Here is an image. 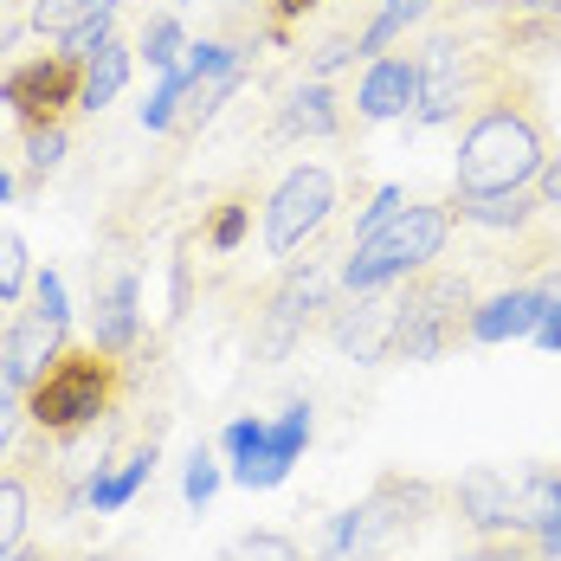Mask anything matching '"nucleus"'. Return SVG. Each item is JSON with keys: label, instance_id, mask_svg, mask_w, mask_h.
<instances>
[{"label": "nucleus", "instance_id": "39448f33", "mask_svg": "<svg viewBox=\"0 0 561 561\" xmlns=\"http://www.w3.org/2000/svg\"><path fill=\"white\" fill-rule=\"evenodd\" d=\"M439 497H446L439 484L407 478V471H388V478H375V491H368V497L336 523V549H355L362 561L393 556L400 542H413V536H420V523L439 510Z\"/></svg>", "mask_w": 561, "mask_h": 561}, {"label": "nucleus", "instance_id": "a211bd4d", "mask_svg": "<svg viewBox=\"0 0 561 561\" xmlns=\"http://www.w3.org/2000/svg\"><path fill=\"white\" fill-rule=\"evenodd\" d=\"M278 136H342V104L323 78H304L278 104Z\"/></svg>", "mask_w": 561, "mask_h": 561}, {"label": "nucleus", "instance_id": "ea45409f", "mask_svg": "<svg viewBox=\"0 0 561 561\" xmlns=\"http://www.w3.org/2000/svg\"><path fill=\"white\" fill-rule=\"evenodd\" d=\"M13 201V174H7V156H0V207Z\"/></svg>", "mask_w": 561, "mask_h": 561}, {"label": "nucleus", "instance_id": "f03ea898", "mask_svg": "<svg viewBox=\"0 0 561 561\" xmlns=\"http://www.w3.org/2000/svg\"><path fill=\"white\" fill-rule=\"evenodd\" d=\"M129 393H136V348L116 355L98 342H65L46 362V375L26 388V433L46 446L84 439V433L111 426L129 407Z\"/></svg>", "mask_w": 561, "mask_h": 561}, {"label": "nucleus", "instance_id": "0eeeda50", "mask_svg": "<svg viewBox=\"0 0 561 561\" xmlns=\"http://www.w3.org/2000/svg\"><path fill=\"white\" fill-rule=\"evenodd\" d=\"M84 53H33L0 71V104L20 116V129H71V116L84 111Z\"/></svg>", "mask_w": 561, "mask_h": 561}, {"label": "nucleus", "instance_id": "473e14b6", "mask_svg": "<svg viewBox=\"0 0 561 561\" xmlns=\"http://www.w3.org/2000/svg\"><path fill=\"white\" fill-rule=\"evenodd\" d=\"M259 446H265V420H232V426H226V451H232V465H245Z\"/></svg>", "mask_w": 561, "mask_h": 561}, {"label": "nucleus", "instance_id": "72a5a7b5", "mask_svg": "<svg viewBox=\"0 0 561 561\" xmlns=\"http://www.w3.org/2000/svg\"><path fill=\"white\" fill-rule=\"evenodd\" d=\"M33 304H46L53 317L71 323V304H65V278H58V272H33Z\"/></svg>", "mask_w": 561, "mask_h": 561}, {"label": "nucleus", "instance_id": "9d476101", "mask_svg": "<svg viewBox=\"0 0 561 561\" xmlns=\"http://www.w3.org/2000/svg\"><path fill=\"white\" fill-rule=\"evenodd\" d=\"M393 323H400V284H375V290H348V304L330 310V342L355 362H388L393 355Z\"/></svg>", "mask_w": 561, "mask_h": 561}, {"label": "nucleus", "instance_id": "f704fd0d", "mask_svg": "<svg viewBox=\"0 0 561 561\" xmlns=\"http://www.w3.org/2000/svg\"><path fill=\"white\" fill-rule=\"evenodd\" d=\"M323 0H272V39H284V26L290 20H304V13H317Z\"/></svg>", "mask_w": 561, "mask_h": 561}, {"label": "nucleus", "instance_id": "a19ab883", "mask_svg": "<svg viewBox=\"0 0 561 561\" xmlns=\"http://www.w3.org/2000/svg\"><path fill=\"white\" fill-rule=\"evenodd\" d=\"M7 317H13V304H0V330H7Z\"/></svg>", "mask_w": 561, "mask_h": 561}, {"label": "nucleus", "instance_id": "c85d7f7f", "mask_svg": "<svg viewBox=\"0 0 561 561\" xmlns=\"http://www.w3.org/2000/svg\"><path fill=\"white\" fill-rule=\"evenodd\" d=\"M33 284V265H26V245H20V232H7L0 226V304H20V290Z\"/></svg>", "mask_w": 561, "mask_h": 561}, {"label": "nucleus", "instance_id": "9b49d317", "mask_svg": "<svg viewBox=\"0 0 561 561\" xmlns=\"http://www.w3.org/2000/svg\"><path fill=\"white\" fill-rule=\"evenodd\" d=\"M65 342H71V323H65V317H53L46 304H13V317H7V330H0V362L33 388Z\"/></svg>", "mask_w": 561, "mask_h": 561}, {"label": "nucleus", "instance_id": "f3484780", "mask_svg": "<svg viewBox=\"0 0 561 561\" xmlns=\"http://www.w3.org/2000/svg\"><path fill=\"white\" fill-rule=\"evenodd\" d=\"M149 478H156V433H142V439H129V446L116 451V465L84 491V504L98 510V516H111V510H123Z\"/></svg>", "mask_w": 561, "mask_h": 561}, {"label": "nucleus", "instance_id": "6ab92c4d", "mask_svg": "<svg viewBox=\"0 0 561 561\" xmlns=\"http://www.w3.org/2000/svg\"><path fill=\"white\" fill-rule=\"evenodd\" d=\"M129 65H136V53H129V46L111 33V39L91 53V71H84V111H104V104H116V98H123Z\"/></svg>", "mask_w": 561, "mask_h": 561}, {"label": "nucleus", "instance_id": "c756f323", "mask_svg": "<svg viewBox=\"0 0 561 561\" xmlns=\"http://www.w3.org/2000/svg\"><path fill=\"white\" fill-rule=\"evenodd\" d=\"M220 561H304L297 556V542L290 536H272V529H259V536H239Z\"/></svg>", "mask_w": 561, "mask_h": 561}, {"label": "nucleus", "instance_id": "393cba45", "mask_svg": "<svg viewBox=\"0 0 561 561\" xmlns=\"http://www.w3.org/2000/svg\"><path fill=\"white\" fill-rule=\"evenodd\" d=\"M20 433H26V381H20V375L0 362V465L13 458Z\"/></svg>", "mask_w": 561, "mask_h": 561}, {"label": "nucleus", "instance_id": "cd10ccee", "mask_svg": "<svg viewBox=\"0 0 561 561\" xmlns=\"http://www.w3.org/2000/svg\"><path fill=\"white\" fill-rule=\"evenodd\" d=\"M181 98H187V71L174 65V71H162L156 98L142 104V123H149V129H174V123H181Z\"/></svg>", "mask_w": 561, "mask_h": 561}, {"label": "nucleus", "instance_id": "1a4fd4ad", "mask_svg": "<svg viewBox=\"0 0 561 561\" xmlns=\"http://www.w3.org/2000/svg\"><path fill=\"white\" fill-rule=\"evenodd\" d=\"M336 214V174L330 169H290L265 201V252H297L304 239H317Z\"/></svg>", "mask_w": 561, "mask_h": 561}, {"label": "nucleus", "instance_id": "423d86ee", "mask_svg": "<svg viewBox=\"0 0 561 561\" xmlns=\"http://www.w3.org/2000/svg\"><path fill=\"white\" fill-rule=\"evenodd\" d=\"M413 65H420V104H413V116L420 123H458L484 98V84L510 65V53H478L465 33H433Z\"/></svg>", "mask_w": 561, "mask_h": 561}, {"label": "nucleus", "instance_id": "e433bc0d", "mask_svg": "<svg viewBox=\"0 0 561 561\" xmlns=\"http://www.w3.org/2000/svg\"><path fill=\"white\" fill-rule=\"evenodd\" d=\"M536 201L542 207H561V156H549V169L536 174Z\"/></svg>", "mask_w": 561, "mask_h": 561}, {"label": "nucleus", "instance_id": "6e6552de", "mask_svg": "<svg viewBox=\"0 0 561 561\" xmlns=\"http://www.w3.org/2000/svg\"><path fill=\"white\" fill-rule=\"evenodd\" d=\"M317 310H330V272H317V265L304 259V265H290L278 278V290H265L252 355H259V362H284V355L304 342V330L317 323Z\"/></svg>", "mask_w": 561, "mask_h": 561}, {"label": "nucleus", "instance_id": "20e7f679", "mask_svg": "<svg viewBox=\"0 0 561 561\" xmlns=\"http://www.w3.org/2000/svg\"><path fill=\"white\" fill-rule=\"evenodd\" d=\"M471 278L465 272H413L400 278V323H393V355L388 362H439L458 342H471Z\"/></svg>", "mask_w": 561, "mask_h": 561}, {"label": "nucleus", "instance_id": "bb28decb", "mask_svg": "<svg viewBox=\"0 0 561 561\" xmlns=\"http://www.w3.org/2000/svg\"><path fill=\"white\" fill-rule=\"evenodd\" d=\"M20 142H26V187H39L65 162V129H20Z\"/></svg>", "mask_w": 561, "mask_h": 561}, {"label": "nucleus", "instance_id": "dca6fc26", "mask_svg": "<svg viewBox=\"0 0 561 561\" xmlns=\"http://www.w3.org/2000/svg\"><path fill=\"white\" fill-rule=\"evenodd\" d=\"M549 304H556V297H549V290H529V284L497 290V297H484V304L471 310V342L536 336V323H542V310H549Z\"/></svg>", "mask_w": 561, "mask_h": 561}, {"label": "nucleus", "instance_id": "2eb2a0df", "mask_svg": "<svg viewBox=\"0 0 561 561\" xmlns=\"http://www.w3.org/2000/svg\"><path fill=\"white\" fill-rule=\"evenodd\" d=\"M516 484H523V471L510 478L497 465H478V471H465V478L451 484V497L465 510V523L484 536V529H516Z\"/></svg>", "mask_w": 561, "mask_h": 561}, {"label": "nucleus", "instance_id": "5701e85b", "mask_svg": "<svg viewBox=\"0 0 561 561\" xmlns=\"http://www.w3.org/2000/svg\"><path fill=\"white\" fill-rule=\"evenodd\" d=\"M451 561H549V556H542L536 529H484L465 556H451Z\"/></svg>", "mask_w": 561, "mask_h": 561}, {"label": "nucleus", "instance_id": "f257e3e1", "mask_svg": "<svg viewBox=\"0 0 561 561\" xmlns=\"http://www.w3.org/2000/svg\"><path fill=\"white\" fill-rule=\"evenodd\" d=\"M542 169H549V129H542V111H536V84L510 58L465 116L458 194H523V187H536Z\"/></svg>", "mask_w": 561, "mask_h": 561}, {"label": "nucleus", "instance_id": "7ed1b4c3", "mask_svg": "<svg viewBox=\"0 0 561 561\" xmlns=\"http://www.w3.org/2000/svg\"><path fill=\"white\" fill-rule=\"evenodd\" d=\"M451 207H433V201H407L388 226H375L368 239H355V252L342 259L336 284L342 290H375V284H400L413 272H426L451 239Z\"/></svg>", "mask_w": 561, "mask_h": 561}, {"label": "nucleus", "instance_id": "2f4dec72", "mask_svg": "<svg viewBox=\"0 0 561 561\" xmlns=\"http://www.w3.org/2000/svg\"><path fill=\"white\" fill-rule=\"evenodd\" d=\"M214 491H220V465H214V451L194 446V458H187V504H214Z\"/></svg>", "mask_w": 561, "mask_h": 561}, {"label": "nucleus", "instance_id": "4468645a", "mask_svg": "<svg viewBox=\"0 0 561 561\" xmlns=\"http://www.w3.org/2000/svg\"><path fill=\"white\" fill-rule=\"evenodd\" d=\"M413 104H420V65L400 58V53L368 58L362 91H355V116L362 123H393V116H407Z\"/></svg>", "mask_w": 561, "mask_h": 561}, {"label": "nucleus", "instance_id": "412c9836", "mask_svg": "<svg viewBox=\"0 0 561 561\" xmlns=\"http://www.w3.org/2000/svg\"><path fill=\"white\" fill-rule=\"evenodd\" d=\"M252 207H259V194L252 187H232L214 201V214L201 226V239L214 245V252H239V239H245V226H252Z\"/></svg>", "mask_w": 561, "mask_h": 561}, {"label": "nucleus", "instance_id": "79ce46f5", "mask_svg": "<svg viewBox=\"0 0 561 561\" xmlns=\"http://www.w3.org/2000/svg\"><path fill=\"white\" fill-rule=\"evenodd\" d=\"M549 561H561V549H556V556H549Z\"/></svg>", "mask_w": 561, "mask_h": 561}, {"label": "nucleus", "instance_id": "f8f14e48", "mask_svg": "<svg viewBox=\"0 0 561 561\" xmlns=\"http://www.w3.org/2000/svg\"><path fill=\"white\" fill-rule=\"evenodd\" d=\"M91 342L98 348H142V310H136V272H104L91 265Z\"/></svg>", "mask_w": 561, "mask_h": 561}, {"label": "nucleus", "instance_id": "a878e982", "mask_svg": "<svg viewBox=\"0 0 561 561\" xmlns=\"http://www.w3.org/2000/svg\"><path fill=\"white\" fill-rule=\"evenodd\" d=\"M187 53V39H181V20L174 13H149V26H142V58L156 65V71H174Z\"/></svg>", "mask_w": 561, "mask_h": 561}, {"label": "nucleus", "instance_id": "aec40b11", "mask_svg": "<svg viewBox=\"0 0 561 561\" xmlns=\"http://www.w3.org/2000/svg\"><path fill=\"white\" fill-rule=\"evenodd\" d=\"M33 478L20 471V465H7L0 471V556H13L20 542H26V529H33Z\"/></svg>", "mask_w": 561, "mask_h": 561}, {"label": "nucleus", "instance_id": "58836bf2", "mask_svg": "<svg viewBox=\"0 0 561 561\" xmlns=\"http://www.w3.org/2000/svg\"><path fill=\"white\" fill-rule=\"evenodd\" d=\"M497 13H549V20H561V0H497Z\"/></svg>", "mask_w": 561, "mask_h": 561}, {"label": "nucleus", "instance_id": "4c0bfd02", "mask_svg": "<svg viewBox=\"0 0 561 561\" xmlns=\"http://www.w3.org/2000/svg\"><path fill=\"white\" fill-rule=\"evenodd\" d=\"M536 342L561 355V304H549V310H542V323H536Z\"/></svg>", "mask_w": 561, "mask_h": 561}, {"label": "nucleus", "instance_id": "b1692460", "mask_svg": "<svg viewBox=\"0 0 561 561\" xmlns=\"http://www.w3.org/2000/svg\"><path fill=\"white\" fill-rule=\"evenodd\" d=\"M33 33H46V39H71L78 26H91V20H111V13H98L91 0H33Z\"/></svg>", "mask_w": 561, "mask_h": 561}, {"label": "nucleus", "instance_id": "4be33fe9", "mask_svg": "<svg viewBox=\"0 0 561 561\" xmlns=\"http://www.w3.org/2000/svg\"><path fill=\"white\" fill-rule=\"evenodd\" d=\"M433 13V0H388L362 33H355V46H362V58H381V53H393V39L413 26V20H426Z\"/></svg>", "mask_w": 561, "mask_h": 561}, {"label": "nucleus", "instance_id": "7c9ffc66", "mask_svg": "<svg viewBox=\"0 0 561 561\" xmlns=\"http://www.w3.org/2000/svg\"><path fill=\"white\" fill-rule=\"evenodd\" d=\"M362 33V26H355ZM355 33H330L317 53H310V65H304V78H330L336 65H348V58H362V46H355Z\"/></svg>", "mask_w": 561, "mask_h": 561}, {"label": "nucleus", "instance_id": "c9c22d12", "mask_svg": "<svg viewBox=\"0 0 561 561\" xmlns=\"http://www.w3.org/2000/svg\"><path fill=\"white\" fill-rule=\"evenodd\" d=\"M0 561H84V549H46V542H20L13 556H0Z\"/></svg>", "mask_w": 561, "mask_h": 561}, {"label": "nucleus", "instance_id": "ddd939ff", "mask_svg": "<svg viewBox=\"0 0 561 561\" xmlns=\"http://www.w3.org/2000/svg\"><path fill=\"white\" fill-rule=\"evenodd\" d=\"M304 446H310V400H290L278 420L265 426V446L252 451L245 465H232V478H239L245 491H272L284 471L297 465V451Z\"/></svg>", "mask_w": 561, "mask_h": 561}]
</instances>
